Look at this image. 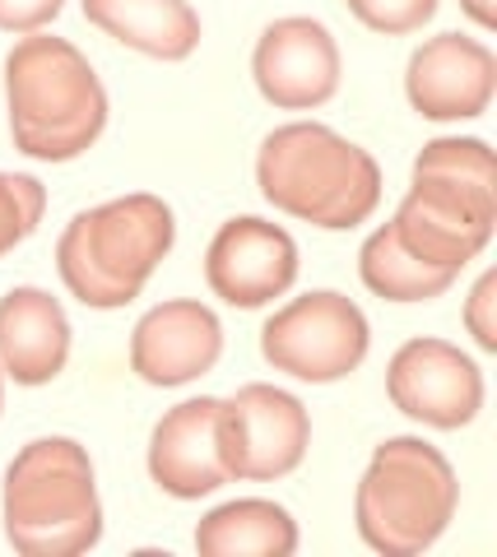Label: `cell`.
<instances>
[{
  "instance_id": "obj_1",
  "label": "cell",
  "mask_w": 497,
  "mask_h": 557,
  "mask_svg": "<svg viewBox=\"0 0 497 557\" xmlns=\"http://www.w3.org/2000/svg\"><path fill=\"white\" fill-rule=\"evenodd\" d=\"M5 98L14 149L42 163H71L108 126V94L65 38L28 33L5 57Z\"/></svg>"
},
{
  "instance_id": "obj_2",
  "label": "cell",
  "mask_w": 497,
  "mask_h": 557,
  "mask_svg": "<svg viewBox=\"0 0 497 557\" xmlns=\"http://www.w3.org/2000/svg\"><path fill=\"white\" fill-rule=\"evenodd\" d=\"M261 196L316 228H358L382 205V168L368 149L316 121L279 126L256 159Z\"/></svg>"
},
{
  "instance_id": "obj_3",
  "label": "cell",
  "mask_w": 497,
  "mask_h": 557,
  "mask_svg": "<svg viewBox=\"0 0 497 557\" xmlns=\"http://www.w3.org/2000/svg\"><path fill=\"white\" fill-rule=\"evenodd\" d=\"M173 209L159 196H122L84 209L57 242V270L84 307L112 311L140 298L159 260L173 251Z\"/></svg>"
},
{
  "instance_id": "obj_4",
  "label": "cell",
  "mask_w": 497,
  "mask_h": 557,
  "mask_svg": "<svg viewBox=\"0 0 497 557\" xmlns=\"http://www.w3.org/2000/svg\"><path fill=\"white\" fill-rule=\"evenodd\" d=\"M102 534L89 450L71 437L28 442L5 469V539L24 557H75Z\"/></svg>"
},
{
  "instance_id": "obj_5",
  "label": "cell",
  "mask_w": 497,
  "mask_h": 557,
  "mask_svg": "<svg viewBox=\"0 0 497 557\" xmlns=\"http://www.w3.org/2000/svg\"><path fill=\"white\" fill-rule=\"evenodd\" d=\"M460 502L451 460L419 437H390L376 446L358 483V534L372 553L414 557L447 534Z\"/></svg>"
},
{
  "instance_id": "obj_6",
  "label": "cell",
  "mask_w": 497,
  "mask_h": 557,
  "mask_svg": "<svg viewBox=\"0 0 497 557\" xmlns=\"http://www.w3.org/2000/svg\"><path fill=\"white\" fill-rule=\"evenodd\" d=\"M497 223V186H479L447 172H419L390 228L419 260L437 270H465L488 247Z\"/></svg>"
},
{
  "instance_id": "obj_7",
  "label": "cell",
  "mask_w": 497,
  "mask_h": 557,
  "mask_svg": "<svg viewBox=\"0 0 497 557\" xmlns=\"http://www.w3.org/2000/svg\"><path fill=\"white\" fill-rule=\"evenodd\" d=\"M261 354L274 372L325 386L368 358V317L345 293H307L265 321Z\"/></svg>"
},
{
  "instance_id": "obj_8",
  "label": "cell",
  "mask_w": 497,
  "mask_h": 557,
  "mask_svg": "<svg viewBox=\"0 0 497 557\" xmlns=\"http://www.w3.org/2000/svg\"><path fill=\"white\" fill-rule=\"evenodd\" d=\"M312 442V418L302 399L279 386H243L233 399H219V450L228 479L270 483L294 474Z\"/></svg>"
},
{
  "instance_id": "obj_9",
  "label": "cell",
  "mask_w": 497,
  "mask_h": 557,
  "mask_svg": "<svg viewBox=\"0 0 497 557\" xmlns=\"http://www.w3.org/2000/svg\"><path fill=\"white\" fill-rule=\"evenodd\" d=\"M390 405L423 428L456 432L484 409V376L474 358L447 339H409L386 368Z\"/></svg>"
},
{
  "instance_id": "obj_10",
  "label": "cell",
  "mask_w": 497,
  "mask_h": 557,
  "mask_svg": "<svg viewBox=\"0 0 497 557\" xmlns=\"http://www.w3.org/2000/svg\"><path fill=\"white\" fill-rule=\"evenodd\" d=\"M204 278L228 307H265L298 278V242L279 223L228 219L204 251Z\"/></svg>"
},
{
  "instance_id": "obj_11",
  "label": "cell",
  "mask_w": 497,
  "mask_h": 557,
  "mask_svg": "<svg viewBox=\"0 0 497 557\" xmlns=\"http://www.w3.org/2000/svg\"><path fill=\"white\" fill-rule=\"evenodd\" d=\"M256 89L284 112L331 102L339 89V47L316 20H279L261 33L251 57Z\"/></svg>"
},
{
  "instance_id": "obj_12",
  "label": "cell",
  "mask_w": 497,
  "mask_h": 557,
  "mask_svg": "<svg viewBox=\"0 0 497 557\" xmlns=\"http://www.w3.org/2000/svg\"><path fill=\"white\" fill-rule=\"evenodd\" d=\"M497 89V61L484 42L442 33L427 38L405 70V94L427 121H470L484 116Z\"/></svg>"
},
{
  "instance_id": "obj_13",
  "label": "cell",
  "mask_w": 497,
  "mask_h": 557,
  "mask_svg": "<svg viewBox=\"0 0 497 557\" xmlns=\"http://www.w3.org/2000/svg\"><path fill=\"white\" fill-rule=\"evenodd\" d=\"M224 354V325L204 302L177 298L145 311L131 335V368L149 386H186Z\"/></svg>"
},
{
  "instance_id": "obj_14",
  "label": "cell",
  "mask_w": 497,
  "mask_h": 557,
  "mask_svg": "<svg viewBox=\"0 0 497 557\" xmlns=\"http://www.w3.org/2000/svg\"><path fill=\"white\" fill-rule=\"evenodd\" d=\"M149 474L167 497L196 502L228 483L219 450V399H186L167 409L149 437Z\"/></svg>"
},
{
  "instance_id": "obj_15",
  "label": "cell",
  "mask_w": 497,
  "mask_h": 557,
  "mask_svg": "<svg viewBox=\"0 0 497 557\" xmlns=\"http://www.w3.org/2000/svg\"><path fill=\"white\" fill-rule=\"evenodd\" d=\"M71 358V321L42 288H10L0 298V372L20 386H47Z\"/></svg>"
},
{
  "instance_id": "obj_16",
  "label": "cell",
  "mask_w": 497,
  "mask_h": 557,
  "mask_svg": "<svg viewBox=\"0 0 497 557\" xmlns=\"http://www.w3.org/2000/svg\"><path fill=\"white\" fill-rule=\"evenodd\" d=\"M84 20L159 61H186L200 47V14L186 0H84Z\"/></svg>"
},
{
  "instance_id": "obj_17",
  "label": "cell",
  "mask_w": 497,
  "mask_h": 557,
  "mask_svg": "<svg viewBox=\"0 0 497 557\" xmlns=\"http://www.w3.org/2000/svg\"><path fill=\"white\" fill-rule=\"evenodd\" d=\"M294 548H298L294 516L265 497L224 502L196 530L200 557H288Z\"/></svg>"
},
{
  "instance_id": "obj_18",
  "label": "cell",
  "mask_w": 497,
  "mask_h": 557,
  "mask_svg": "<svg viewBox=\"0 0 497 557\" xmlns=\"http://www.w3.org/2000/svg\"><path fill=\"white\" fill-rule=\"evenodd\" d=\"M358 274H363V284L386 302H433L456 284V270H437V265H427V260H419L396 237L390 223L363 242Z\"/></svg>"
},
{
  "instance_id": "obj_19",
  "label": "cell",
  "mask_w": 497,
  "mask_h": 557,
  "mask_svg": "<svg viewBox=\"0 0 497 557\" xmlns=\"http://www.w3.org/2000/svg\"><path fill=\"white\" fill-rule=\"evenodd\" d=\"M42 209H47L42 182L20 177V172H0V256L14 251L33 228H38Z\"/></svg>"
},
{
  "instance_id": "obj_20",
  "label": "cell",
  "mask_w": 497,
  "mask_h": 557,
  "mask_svg": "<svg viewBox=\"0 0 497 557\" xmlns=\"http://www.w3.org/2000/svg\"><path fill=\"white\" fill-rule=\"evenodd\" d=\"M414 168L419 172H447V177H465L479 186H497L493 149L484 139H433V145H423Z\"/></svg>"
},
{
  "instance_id": "obj_21",
  "label": "cell",
  "mask_w": 497,
  "mask_h": 557,
  "mask_svg": "<svg viewBox=\"0 0 497 557\" xmlns=\"http://www.w3.org/2000/svg\"><path fill=\"white\" fill-rule=\"evenodd\" d=\"M353 20L372 28V33H386V38H400V33H414L437 14V0H349Z\"/></svg>"
},
{
  "instance_id": "obj_22",
  "label": "cell",
  "mask_w": 497,
  "mask_h": 557,
  "mask_svg": "<svg viewBox=\"0 0 497 557\" xmlns=\"http://www.w3.org/2000/svg\"><path fill=\"white\" fill-rule=\"evenodd\" d=\"M493 302H497V274L488 270V274L474 284L470 307H465V325H470V335H474V344L484 348V354H497V321H493Z\"/></svg>"
},
{
  "instance_id": "obj_23",
  "label": "cell",
  "mask_w": 497,
  "mask_h": 557,
  "mask_svg": "<svg viewBox=\"0 0 497 557\" xmlns=\"http://www.w3.org/2000/svg\"><path fill=\"white\" fill-rule=\"evenodd\" d=\"M65 0H0V28L5 33H38L61 14Z\"/></svg>"
},
{
  "instance_id": "obj_24",
  "label": "cell",
  "mask_w": 497,
  "mask_h": 557,
  "mask_svg": "<svg viewBox=\"0 0 497 557\" xmlns=\"http://www.w3.org/2000/svg\"><path fill=\"white\" fill-rule=\"evenodd\" d=\"M460 10H465L479 28H497V0H460Z\"/></svg>"
}]
</instances>
